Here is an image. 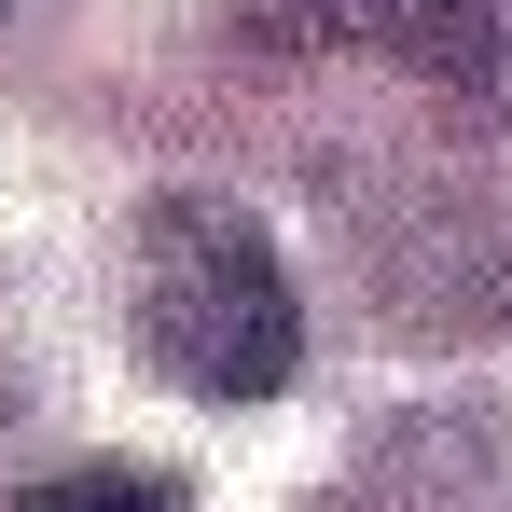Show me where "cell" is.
Returning <instances> with one entry per match:
<instances>
[{
  "mask_svg": "<svg viewBox=\"0 0 512 512\" xmlns=\"http://www.w3.org/2000/svg\"><path fill=\"white\" fill-rule=\"evenodd\" d=\"M125 333L139 360L194 388V402H263L305 374V305H291V263L263 250L250 208L222 194H167L139 208V250H125Z\"/></svg>",
  "mask_w": 512,
  "mask_h": 512,
  "instance_id": "1",
  "label": "cell"
},
{
  "mask_svg": "<svg viewBox=\"0 0 512 512\" xmlns=\"http://www.w3.org/2000/svg\"><path fill=\"white\" fill-rule=\"evenodd\" d=\"M250 28L291 56H388L457 111L512 125V0H250Z\"/></svg>",
  "mask_w": 512,
  "mask_h": 512,
  "instance_id": "2",
  "label": "cell"
},
{
  "mask_svg": "<svg viewBox=\"0 0 512 512\" xmlns=\"http://www.w3.org/2000/svg\"><path fill=\"white\" fill-rule=\"evenodd\" d=\"M0 14H14V0H0Z\"/></svg>",
  "mask_w": 512,
  "mask_h": 512,
  "instance_id": "4",
  "label": "cell"
},
{
  "mask_svg": "<svg viewBox=\"0 0 512 512\" xmlns=\"http://www.w3.org/2000/svg\"><path fill=\"white\" fill-rule=\"evenodd\" d=\"M14 512H180L167 471H56V485H28Z\"/></svg>",
  "mask_w": 512,
  "mask_h": 512,
  "instance_id": "3",
  "label": "cell"
}]
</instances>
